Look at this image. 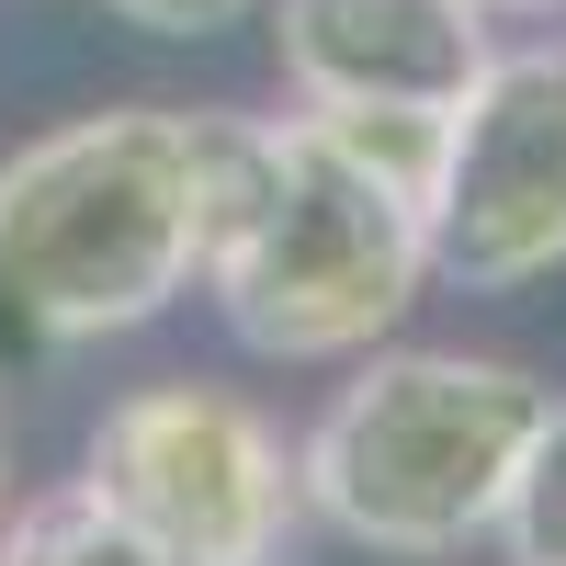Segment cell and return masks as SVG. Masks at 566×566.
<instances>
[{
	"label": "cell",
	"instance_id": "6da1fadb",
	"mask_svg": "<svg viewBox=\"0 0 566 566\" xmlns=\"http://www.w3.org/2000/svg\"><path fill=\"white\" fill-rule=\"evenodd\" d=\"M216 103H114L0 159V352H91L205 295L216 239Z\"/></svg>",
	"mask_w": 566,
	"mask_h": 566
},
{
	"label": "cell",
	"instance_id": "7a4b0ae2",
	"mask_svg": "<svg viewBox=\"0 0 566 566\" xmlns=\"http://www.w3.org/2000/svg\"><path fill=\"white\" fill-rule=\"evenodd\" d=\"M419 283H431V205L408 181L352 159L306 103L295 114H227L205 295H216L239 352L352 363L374 340H397Z\"/></svg>",
	"mask_w": 566,
	"mask_h": 566
},
{
	"label": "cell",
	"instance_id": "3957f363",
	"mask_svg": "<svg viewBox=\"0 0 566 566\" xmlns=\"http://www.w3.org/2000/svg\"><path fill=\"white\" fill-rule=\"evenodd\" d=\"M544 397H555L544 374L499 352H386V340L352 352L340 397L295 442L306 522L397 566H442L464 544H488Z\"/></svg>",
	"mask_w": 566,
	"mask_h": 566
},
{
	"label": "cell",
	"instance_id": "277c9868",
	"mask_svg": "<svg viewBox=\"0 0 566 566\" xmlns=\"http://www.w3.org/2000/svg\"><path fill=\"white\" fill-rule=\"evenodd\" d=\"M80 488L125 510L159 566H283L306 533V476L283 419L205 374L125 386L80 442Z\"/></svg>",
	"mask_w": 566,
	"mask_h": 566
},
{
	"label": "cell",
	"instance_id": "5b68a950",
	"mask_svg": "<svg viewBox=\"0 0 566 566\" xmlns=\"http://www.w3.org/2000/svg\"><path fill=\"white\" fill-rule=\"evenodd\" d=\"M566 272V45H499L442 125L431 283L522 295Z\"/></svg>",
	"mask_w": 566,
	"mask_h": 566
},
{
	"label": "cell",
	"instance_id": "8992f818",
	"mask_svg": "<svg viewBox=\"0 0 566 566\" xmlns=\"http://www.w3.org/2000/svg\"><path fill=\"white\" fill-rule=\"evenodd\" d=\"M272 69L295 103H431L453 114L499 57V23L476 0H261Z\"/></svg>",
	"mask_w": 566,
	"mask_h": 566
},
{
	"label": "cell",
	"instance_id": "52a82bcc",
	"mask_svg": "<svg viewBox=\"0 0 566 566\" xmlns=\"http://www.w3.org/2000/svg\"><path fill=\"white\" fill-rule=\"evenodd\" d=\"M0 566H159L148 533L103 510L91 488H45L23 510H0Z\"/></svg>",
	"mask_w": 566,
	"mask_h": 566
},
{
	"label": "cell",
	"instance_id": "ba28073f",
	"mask_svg": "<svg viewBox=\"0 0 566 566\" xmlns=\"http://www.w3.org/2000/svg\"><path fill=\"white\" fill-rule=\"evenodd\" d=\"M499 544H510V566H566V397H544L533 442H522V476L499 499Z\"/></svg>",
	"mask_w": 566,
	"mask_h": 566
},
{
	"label": "cell",
	"instance_id": "9c48e42d",
	"mask_svg": "<svg viewBox=\"0 0 566 566\" xmlns=\"http://www.w3.org/2000/svg\"><path fill=\"white\" fill-rule=\"evenodd\" d=\"M114 23H136V34H170V45H205V34H227V23H250L261 0H103Z\"/></svg>",
	"mask_w": 566,
	"mask_h": 566
},
{
	"label": "cell",
	"instance_id": "30bf717a",
	"mask_svg": "<svg viewBox=\"0 0 566 566\" xmlns=\"http://www.w3.org/2000/svg\"><path fill=\"white\" fill-rule=\"evenodd\" d=\"M476 12H488V23H555L566 0H476Z\"/></svg>",
	"mask_w": 566,
	"mask_h": 566
},
{
	"label": "cell",
	"instance_id": "8fae6325",
	"mask_svg": "<svg viewBox=\"0 0 566 566\" xmlns=\"http://www.w3.org/2000/svg\"><path fill=\"white\" fill-rule=\"evenodd\" d=\"M0 510H12V499H0Z\"/></svg>",
	"mask_w": 566,
	"mask_h": 566
}]
</instances>
